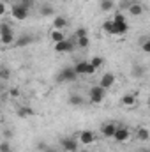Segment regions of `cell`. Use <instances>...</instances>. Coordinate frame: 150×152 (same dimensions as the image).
<instances>
[{
	"label": "cell",
	"mask_w": 150,
	"mask_h": 152,
	"mask_svg": "<svg viewBox=\"0 0 150 152\" xmlns=\"http://www.w3.org/2000/svg\"><path fill=\"white\" fill-rule=\"evenodd\" d=\"M103 28H104L106 34H111V36H122V34H125V32L129 30V25H127V21H124V23H117V21H113V20H106L104 25H103Z\"/></svg>",
	"instance_id": "obj_1"
},
{
	"label": "cell",
	"mask_w": 150,
	"mask_h": 152,
	"mask_svg": "<svg viewBox=\"0 0 150 152\" xmlns=\"http://www.w3.org/2000/svg\"><path fill=\"white\" fill-rule=\"evenodd\" d=\"M0 41H2L4 46H9V44H14V42H16V41H14V32H12V28H11L5 21H2V25H0Z\"/></svg>",
	"instance_id": "obj_2"
},
{
	"label": "cell",
	"mask_w": 150,
	"mask_h": 152,
	"mask_svg": "<svg viewBox=\"0 0 150 152\" xmlns=\"http://www.w3.org/2000/svg\"><path fill=\"white\" fill-rule=\"evenodd\" d=\"M74 69L78 76H87V75H94L97 69L92 66V62L90 60H79V62H76L74 64Z\"/></svg>",
	"instance_id": "obj_3"
},
{
	"label": "cell",
	"mask_w": 150,
	"mask_h": 152,
	"mask_svg": "<svg viewBox=\"0 0 150 152\" xmlns=\"http://www.w3.org/2000/svg\"><path fill=\"white\" fill-rule=\"evenodd\" d=\"M104 88L101 87V85H95V87H92L90 88V92H88V96H90V101L94 103V104H99V103H103V99H104Z\"/></svg>",
	"instance_id": "obj_4"
},
{
	"label": "cell",
	"mask_w": 150,
	"mask_h": 152,
	"mask_svg": "<svg viewBox=\"0 0 150 152\" xmlns=\"http://www.w3.org/2000/svg\"><path fill=\"white\" fill-rule=\"evenodd\" d=\"M76 78H78V73H76L74 66H73V67H64V69L58 73V76H57L58 81H74Z\"/></svg>",
	"instance_id": "obj_5"
},
{
	"label": "cell",
	"mask_w": 150,
	"mask_h": 152,
	"mask_svg": "<svg viewBox=\"0 0 150 152\" xmlns=\"http://www.w3.org/2000/svg\"><path fill=\"white\" fill-rule=\"evenodd\" d=\"M11 14H12V18H14V20H25V18L28 16V7H25V5H21V4L18 2V4H14V5H12Z\"/></svg>",
	"instance_id": "obj_6"
},
{
	"label": "cell",
	"mask_w": 150,
	"mask_h": 152,
	"mask_svg": "<svg viewBox=\"0 0 150 152\" xmlns=\"http://www.w3.org/2000/svg\"><path fill=\"white\" fill-rule=\"evenodd\" d=\"M60 147L64 149L66 152H78V140L73 138V136H66V138H62V142H60Z\"/></svg>",
	"instance_id": "obj_7"
},
{
	"label": "cell",
	"mask_w": 150,
	"mask_h": 152,
	"mask_svg": "<svg viewBox=\"0 0 150 152\" xmlns=\"http://www.w3.org/2000/svg\"><path fill=\"white\" fill-rule=\"evenodd\" d=\"M117 129H118L117 124H113V122H106V124L101 127V134H103L104 138H115Z\"/></svg>",
	"instance_id": "obj_8"
},
{
	"label": "cell",
	"mask_w": 150,
	"mask_h": 152,
	"mask_svg": "<svg viewBox=\"0 0 150 152\" xmlns=\"http://www.w3.org/2000/svg\"><path fill=\"white\" fill-rule=\"evenodd\" d=\"M73 41H67V39H64V41H60V42H57L55 44V51L57 53H69V51H73Z\"/></svg>",
	"instance_id": "obj_9"
},
{
	"label": "cell",
	"mask_w": 150,
	"mask_h": 152,
	"mask_svg": "<svg viewBox=\"0 0 150 152\" xmlns=\"http://www.w3.org/2000/svg\"><path fill=\"white\" fill-rule=\"evenodd\" d=\"M95 142V133L94 131H81L79 133V143L81 145H90V143H94Z\"/></svg>",
	"instance_id": "obj_10"
},
{
	"label": "cell",
	"mask_w": 150,
	"mask_h": 152,
	"mask_svg": "<svg viewBox=\"0 0 150 152\" xmlns=\"http://www.w3.org/2000/svg\"><path fill=\"white\" fill-rule=\"evenodd\" d=\"M115 81H117L115 75H113V73H106V75L101 76V81H99V85H101L104 90H108L110 87H113V85H115Z\"/></svg>",
	"instance_id": "obj_11"
},
{
	"label": "cell",
	"mask_w": 150,
	"mask_h": 152,
	"mask_svg": "<svg viewBox=\"0 0 150 152\" xmlns=\"http://www.w3.org/2000/svg\"><path fill=\"white\" fill-rule=\"evenodd\" d=\"M129 136H131V131H129L127 127H118L117 133H115V140L120 142V143H122V142H127Z\"/></svg>",
	"instance_id": "obj_12"
},
{
	"label": "cell",
	"mask_w": 150,
	"mask_h": 152,
	"mask_svg": "<svg viewBox=\"0 0 150 152\" xmlns=\"http://www.w3.org/2000/svg\"><path fill=\"white\" fill-rule=\"evenodd\" d=\"M66 25H67V21H66L64 16H55V20H53V28L55 30H62V28H66Z\"/></svg>",
	"instance_id": "obj_13"
},
{
	"label": "cell",
	"mask_w": 150,
	"mask_h": 152,
	"mask_svg": "<svg viewBox=\"0 0 150 152\" xmlns=\"http://www.w3.org/2000/svg\"><path fill=\"white\" fill-rule=\"evenodd\" d=\"M129 12L133 16H141L143 14V5L141 4H131L129 5Z\"/></svg>",
	"instance_id": "obj_14"
},
{
	"label": "cell",
	"mask_w": 150,
	"mask_h": 152,
	"mask_svg": "<svg viewBox=\"0 0 150 152\" xmlns=\"http://www.w3.org/2000/svg\"><path fill=\"white\" fill-rule=\"evenodd\" d=\"M136 138H138V140H141V142H147V140L150 138L149 129H147V127H140V129L136 131Z\"/></svg>",
	"instance_id": "obj_15"
},
{
	"label": "cell",
	"mask_w": 150,
	"mask_h": 152,
	"mask_svg": "<svg viewBox=\"0 0 150 152\" xmlns=\"http://www.w3.org/2000/svg\"><path fill=\"white\" fill-rule=\"evenodd\" d=\"M32 41H34V39L30 37V36H21V37H20L18 41H16V42H14V46H16V48H23V46L30 44Z\"/></svg>",
	"instance_id": "obj_16"
},
{
	"label": "cell",
	"mask_w": 150,
	"mask_h": 152,
	"mask_svg": "<svg viewBox=\"0 0 150 152\" xmlns=\"http://www.w3.org/2000/svg\"><path fill=\"white\" fill-rule=\"evenodd\" d=\"M85 101H83V97L81 96H78V94H71L69 96V104L71 106H81Z\"/></svg>",
	"instance_id": "obj_17"
},
{
	"label": "cell",
	"mask_w": 150,
	"mask_h": 152,
	"mask_svg": "<svg viewBox=\"0 0 150 152\" xmlns=\"http://www.w3.org/2000/svg\"><path fill=\"white\" fill-rule=\"evenodd\" d=\"M122 104H124V106H134V104H136V97L131 96V94H125V96L122 97Z\"/></svg>",
	"instance_id": "obj_18"
},
{
	"label": "cell",
	"mask_w": 150,
	"mask_h": 152,
	"mask_svg": "<svg viewBox=\"0 0 150 152\" xmlns=\"http://www.w3.org/2000/svg\"><path fill=\"white\" fill-rule=\"evenodd\" d=\"M66 39V36H64V32L62 30H55L53 28V32H51V41L57 44V42H60V41H64Z\"/></svg>",
	"instance_id": "obj_19"
},
{
	"label": "cell",
	"mask_w": 150,
	"mask_h": 152,
	"mask_svg": "<svg viewBox=\"0 0 150 152\" xmlns=\"http://www.w3.org/2000/svg\"><path fill=\"white\" fill-rule=\"evenodd\" d=\"M30 115H34L32 108H28V106H20V108H18V117L25 118V117H30Z\"/></svg>",
	"instance_id": "obj_20"
},
{
	"label": "cell",
	"mask_w": 150,
	"mask_h": 152,
	"mask_svg": "<svg viewBox=\"0 0 150 152\" xmlns=\"http://www.w3.org/2000/svg\"><path fill=\"white\" fill-rule=\"evenodd\" d=\"M143 73H145V67H141L140 64H136V66L133 67V76H134V78H141Z\"/></svg>",
	"instance_id": "obj_21"
},
{
	"label": "cell",
	"mask_w": 150,
	"mask_h": 152,
	"mask_svg": "<svg viewBox=\"0 0 150 152\" xmlns=\"http://www.w3.org/2000/svg\"><path fill=\"white\" fill-rule=\"evenodd\" d=\"M113 5V0H101V11H111Z\"/></svg>",
	"instance_id": "obj_22"
},
{
	"label": "cell",
	"mask_w": 150,
	"mask_h": 152,
	"mask_svg": "<svg viewBox=\"0 0 150 152\" xmlns=\"http://www.w3.org/2000/svg\"><path fill=\"white\" fill-rule=\"evenodd\" d=\"M88 44H90V41H88V37H87V36L78 39V46H79V48H88Z\"/></svg>",
	"instance_id": "obj_23"
},
{
	"label": "cell",
	"mask_w": 150,
	"mask_h": 152,
	"mask_svg": "<svg viewBox=\"0 0 150 152\" xmlns=\"http://www.w3.org/2000/svg\"><path fill=\"white\" fill-rule=\"evenodd\" d=\"M41 14H42V16H51V14H53V9H51L50 5H42V7H41Z\"/></svg>",
	"instance_id": "obj_24"
},
{
	"label": "cell",
	"mask_w": 150,
	"mask_h": 152,
	"mask_svg": "<svg viewBox=\"0 0 150 152\" xmlns=\"http://www.w3.org/2000/svg\"><path fill=\"white\" fill-rule=\"evenodd\" d=\"M90 62H92V66H94V67H95V69H99V67H101V66H103V62H104V60H103V58H101V57H94V58H92V60H90Z\"/></svg>",
	"instance_id": "obj_25"
},
{
	"label": "cell",
	"mask_w": 150,
	"mask_h": 152,
	"mask_svg": "<svg viewBox=\"0 0 150 152\" xmlns=\"http://www.w3.org/2000/svg\"><path fill=\"white\" fill-rule=\"evenodd\" d=\"M111 20H113V21H117V23H124V21H125V16H124L122 12H115Z\"/></svg>",
	"instance_id": "obj_26"
},
{
	"label": "cell",
	"mask_w": 150,
	"mask_h": 152,
	"mask_svg": "<svg viewBox=\"0 0 150 152\" xmlns=\"http://www.w3.org/2000/svg\"><path fill=\"white\" fill-rule=\"evenodd\" d=\"M0 152H12V151H11V145H9V142H7V140H4V142L0 143Z\"/></svg>",
	"instance_id": "obj_27"
},
{
	"label": "cell",
	"mask_w": 150,
	"mask_h": 152,
	"mask_svg": "<svg viewBox=\"0 0 150 152\" xmlns=\"http://www.w3.org/2000/svg\"><path fill=\"white\" fill-rule=\"evenodd\" d=\"M141 50H143L145 53H150V37L145 39V41L141 42Z\"/></svg>",
	"instance_id": "obj_28"
},
{
	"label": "cell",
	"mask_w": 150,
	"mask_h": 152,
	"mask_svg": "<svg viewBox=\"0 0 150 152\" xmlns=\"http://www.w3.org/2000/svg\"><path fill=\"white\" fill-rule=\"evenodd\" d=\"M74 36L78 39H79V37H85V36H87V28H78V30L74 32Z\"/></svg>",
	"instance_id": "obj_29"
},
{
	"label": "cell",
	"mask_w": 150,
	"mask_h": 152,
	"mask_svg": "<svg viewBox=\"0 0 150 152\" xmlns=\"http://www.w3.org/2000/svg\"><path fill=\"white\" fill-rule=\"evenodd\" d=\"M0 78H2V80H7V78H9V71H7L5 67L0 69Z\"/></svg>",
	"instance_id": "obj_30"
},
{
	"label": "cell",
	"mask_w": 150,
	"mask_h": 152,
	"mask_svg": "<svg viewBox=\"0 0 150 152\" xmlns=\"http://www.w3.org/2000/svg\"><path fill=\"white\" fill-rule=\"evenodd\" d=\"M9 94H11L12 97H16V96H18L20 92H18V88H11V92H9Z\"/></svg>",
	"instance_id": "obj_31"
},
{
	"label": "cell",
	"mask_w": 150,
	"mask_h": 152,
	"mask_svg": "<svg viewBox=\"0 0 150 152\" xmlns=\"http://www.w3.org/2000/svg\"><path fill=\"white\" fill-rule=\"evenodd\" d=\"M5 14V5H0V16H4Z\"/></svg>",
	"instance_id": "obj_32"
},
{
	"label": "cell",
	"mask_w": 150,
	"mask_h": 152,
	"mask_svg": "<svg viewBox=\"0 0 150 152\" xmlns=\"http://www.w3.org/2000/svg\"><path fill=\"white\" fill-rule=\"evenodd\" d=\"M44 152H58V151H57L55 147H48V149H46V151H44Z\"/></svg>",
	"instance_id": "obj_33"
},
{
	"label": "cell",
	"mask_w": 150,
	"mask_h": 152,
	"mask_svg": "<svg viewBox=\"0 0 150 152\" xmlns=\"http://www.w3.org/2000/svg\"><path fill=\"white\" fill-rule=\"evenodd\" d=\"M138 152H150V149H147V147H143V149H140Z\"/></svg>",
	"instance_id": "obj_34"
},
{
	"label": "cell",
	"mask_w": 150,
	"mask_h": 152,
	"mask_svg": "<svg viewBox=\"0 0 150 152\" xmlns=\"http://www.w3.org/2000/svg\"><path fill=\"white\" fill-rule=\"evenodd\" d=\"M78 152H87V151H78Z\"/></svg>",
	"instance_id": "obj_35"
},
{
	"label": "cell",
	"mask_w": 150,
	"mask_h": 152,
	"mask_svg": "<svg viewBox=\"0 0 150 152\" xmlns=\"http://www.w3.org/2000/svg\"><path fill=\"white\" fill-rule=\"evenodd\" d=\"M62 2H69V0H62Z\"/></svg>",
	"instance_id": "obj_36"
}]
</instances>
